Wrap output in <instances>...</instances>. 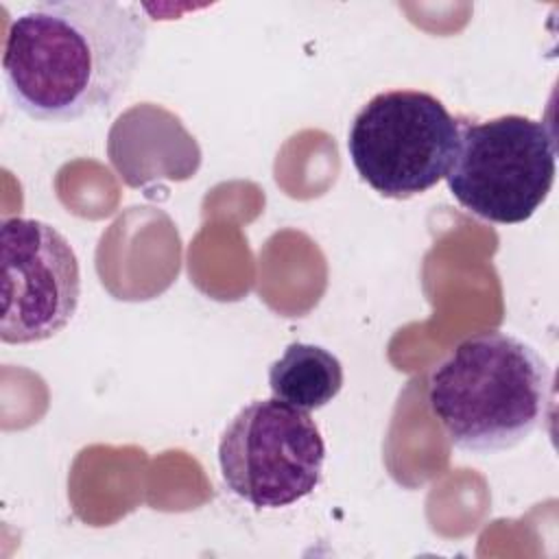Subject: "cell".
Masks as SVG:
<instances>
[{"mask_svg": "<svg viewBox=\"0 0 559 559\" xmlns=\"http://www.w3.org/2000/svg\"><path fill=\"white\" fill-rule=\"evenodd\" d=\"M148 22L135 2L61 0L9 24L2 79L15 109L39 122H70L109 109L144 57Z\"/></svg>", "mask_w": 559, "mask_h": 559, "instance_id": "cell-1", "label": "cell"}, {"mask_svg": "<svg viewBox=\"0 0 559 559\" xmlns=\"http://www.w3.org/2000/svg\"><path fill=\"white\" fill-rule=\"evenodd\" d=\"M461 120L432 94L389 90L367 100L347 133L349 159L367 186L386 199L421 194L445 179Z\"/></svg>", "mask_w": 559, "mask_h": 559, "instance_id": "cell-4", "label": "cell"}, {"mask_svg": "<svg viewBox=\"0 0 559 559\" xmlns=\"http://www.w3.org/2000/svg\"><path fill=\"white\" fill-rule=\"evenodd\" d=\"M0 266L2 343H41L72 321L81 299V269L59 229L37 218H4Z\"/></svg>", "mask_w": 559, "mask_h": 559, "instance_id": "cell-6", "label": "cell"}, {"mask_svg": "<svg viewBox=\"0 0 559 559\" xmlns=\"http://www.w3.org/2000/svg\"><path fill=\"white\" fill-rule=\"evenodd\" d=\"M269 389L275 400L310 413L338 395L343 365L321 345L290 343L269 367Z\"/></svg>", "mask_w": 559, "mask_h": 559, "instance_id": "cell-7", "label": "cell"}, {"mask_svg": "<svg viewBox=\"0 0 559 559\" xmlns=\"http://www.w3.org/2000/svg\"><path fill=\"white\" fill-rule=\"evenodd\" d=\"M325 443L310 413L282 400L242 406L218 441V467L231 493L258 509L310 496L323 476Z\"/></svg>", "mask_w": 559, "mask_h": 559, "instance_id": "cell-5", "label": "cell"}, {"mask_svg": "<svg viewBox=\"0 0 559 559\" xmlns=\"http://www.w3.org/2000/svg\"><path fill=\"white\" fill-rule=\"evenodd\" d=\"M552 371L526 341L487 330L463 338L432 369L428 406L452 445L500 452L528 439L548 415Z\"/></svg>", "mask_w": 559, "mask_h": 559, "instance_id": "cell-2", "label": "cell"}, {"mask_svg": "<svg viewBox=\"0 0 559 559\" xmlns=\"http://www.w3.org/2000/svg\"><path fill=\"white\" fill-rule=\"evenodd\" d=\"M557 175V140L550 124L520 114L461 122L445 175L450 194L474 216L518 225L548 199Z\"/></svg>", "mask_w": 559, "mask_h": 559, "instance_id": "cell-3", "label": "cell"}]
</instances>
